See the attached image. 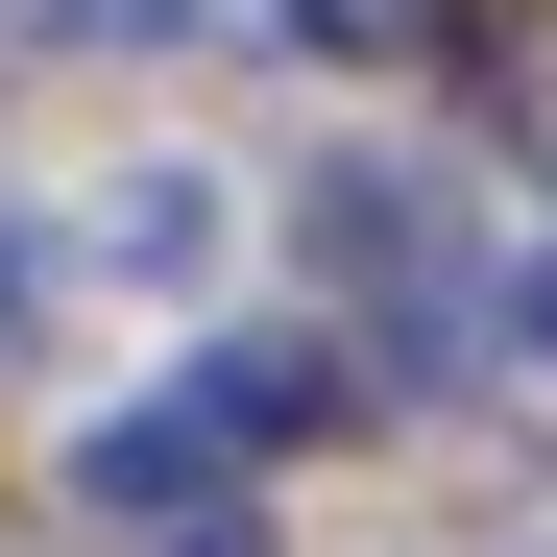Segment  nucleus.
<instances>
[{
	"mask_svg": "<svg viewBox=\"0 0 557 557\" xmlns=\"http://www.w3.org/2000/svg\"><path fill=\"white\" fill-rule=\"evenodd\" d=\"M195 388H219V436H339V412H363V388H339V339H219Z\"/></svg>",
	"mask_w": 557,
	"mask_h": 557,
	"instance_id": "nucleus-1",
	"label": "nucleus"
},
{
	"mask_svg": "<svg viewBox=\"0 0 557 557\" xmlns=\"http://www.w3.org/2000/svg\"><path fill=\"white\" fill-rule=\"evenodd\" d=\"M219 460H243L219 388H195V412H122V436H98V509H219Z\"/></svg>",
	"mask_w": 557,
	"mask_h": 557,
	"instance_id": "nucleus-2",
	"label": "nucleus"
},
{
	"mask_svg": "<svg viewBox=\"0 0 557 557\" xmlns=\"http://www.w3.org/2000/svg\"><path fill=\"white\" fill-rule=\"evenodd\" d=\"M98 267H146V292H195V267H219V170H122Z\"/></svg>",
	"mask_w": 557,
	"mask_h": 557,
	"instance_id": "nucleus-3",
	"label": "nucleus"
},
{
	"mask_svg": "<svg viewBox=\"0 0 557 557\" xmlns=\"http://www.w3.org/2000/svg\"><path fill=\"white\" fill-rule=\"evenodd\" d=\"M25 315H73V243H49V219H0V339H25Z\"/></svg>",
	"mask_w": 557,
	"mask_h": 557,
	"instance_id": "nucleus-4",
	"label": "nucleus"
},
{
	"mask_svg": "<svg viewBox=\"0 0 557 557\" xmlns=\"http://www.w3.org/2000/svg\"><path fill=\"white\" fill-rule=\"evenodd\" d=\"M509 339H533V363H557V243H533V267H509Z\"/></svg>",
	"mask_w": 557,
	"mask_h": 557,
	"instance_id": "nucleus-5",
	"label": "nucleus"
},
{
	"mask_svg": "<svg viewBox=\"0 0 557 557\" xmlns=\"http://www.w3.org/2000/svg\"><path fill=\"white\" fill-rule=\"evenodd\" d=\"M170 557H267V533H243V509H170Z\"/></svg>",
	"mask_w": 557,
	"mask_h": 557,
	"instance_id": "nucleus-6",
	"label": "nucleus"
}]
</instances>
